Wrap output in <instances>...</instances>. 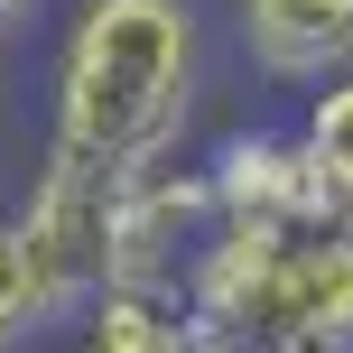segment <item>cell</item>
Returning a JSON list of instances; mask_svg holds the SVG:
<instances>
[{
    "label": "cell",
    "mask_w": 353,
    "mask_h": 353,
    "mask_svg": "<svg viewBox=\"0 0 353 353\" xmlns=\"http://www.w3.org/2000/svg\"><path fill=\"white\" fill-rule=\"evenodd\" d=\"M195 344H270V353H344L353 344V223H223L186 261Z\"/></svg>",
    "instance_id": "cell-1"
},
{
    "label": "cell",
    "mask_w": 353,
    "mask_h": 353,
    "mask_svg": "<svg viewBox=\"0 0 353 353\" xmlns=\"http://www.w3.org/2000/svg\"><path fill=\"white\" fill-rule=\"evenodd\" d=\"M56 279H47V261H37V242H28V223H0V344L10 335H28L37 316H56Z\"/></svg>",
    "instance_id": "cell-9"
},
{
    "label": "cell",
    "mask_w": 353,
    "mask_h": 353,
    "mask_svg": "<svg viewBox=\"0 0 353 353\" xmlns=\"http://www.w3.org/2000/svg\"><path fill=\"white\" fill-rule=\"evenodd\" d=\"M84 307H93L84 344H103V353H186L195 344V307L168 279H103Z\"/></svg>",
    "instance_id": "cell-7"
},
{
    "label": "cell",
    "mask_w": 353,
    "mask_h": 353,
    "mask_svg": "<svg viewBox=\"0 0 353 353\" xmlns=\"http://www.w3.org/2000/svg\"><path fill=\"white\" fill-rule=\"evenodd\" d=\"M205 176H214V205L242 214V223H316L325 214L316 159H307L298 130H232L205 159Z\"/></svg>",
    "instance_id": "cell-5"
},
{
    "label": "cell",
    "mask_w": 353,
    "mask_h": 353,
    "mask_svg": "<svg viewBox=\"0 0 353 353\" xmlns=\"http://www.w3.org/2000/svg\"><path fill=\"white\" fill-rule=\"evenodd\" d=\"M112 195H121V168L56 149L47 176H37V195H28V214H19L65 307H74V298H93V288L112 279Z\"/></svg>",
    "instance_id": "cell-4"
},
{
    "label": "cell",
    "mask_w": 353,
    "mask_h": 353,
    "mask_svg": "<svg viewBox=\"0 0 353 353\" xmlns=\"http://www.w3.org/2000/svg\"><path fill=\"white\" fill-rule=\"evenodd\" d=\"M223 223L205 168H121V195H112V279H168L186 288V261L205 251V232Z\"/></svg>",
    "instance_id": "cell-3"
},
{
    "label": "cell",
    "mask_w": 353,
    "mask_h": 353,
    "mask_svg": "<svg viewBox=\"0 0 353 353\" xmlns=\"http://www.w3.org/2000/svg\"><path fill=\"white\" fill-rule=\"evenodd\" d=\"M186 93H195L186 0H84L56 56V149L140 168L176 140Z\"/></svg>",
    "instance_id": "cell-2"
},
{
    "label": "cell",
    "mask_w": 353,
    "mask_h": 353,
    "mask_svg": "<svg viewBox=\"0 0 353 353\" xmlns=\"http://www.w3.org/2000/svg\"><path fill=\"white\" fill-rule=\"evenodd\" d=\"M242 47L288 84L353 65V0H242Z\"/></svg>",
    "instance_id": "cell-6"
},
{
    "label": "cell",
    "mask_w": 353,
    "mask_h": 353,
    "mask_svg": "<svg viewBox=\"0 0 353 353\" xmlns=\"http://www.w3.org/2000/svg\"><path fill=\"white\" fill-rule=\"evenodd\" d=\"M298 140H307V159H316V195H325V214H335V223H353V74H316Z\"/></svg>",
    "instance_id": "cell-8"
}]
</instances>
